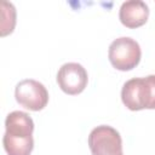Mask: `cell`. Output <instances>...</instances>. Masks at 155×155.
I'll return each mask as SVG.
<instances>
[{"label": "cell", "mask_w": 155, "mask_h": 155, "mask_svg": "<svg viewBox=\"0 0 155 155\" xmlns=\"http://www.w3.org/2000/svg\"><path fill=\"white\" fill-rule=\"evenodd\" d=\"M34 122L24 111H12L5 120L2 145L7 155H30L34 148Z\"/></svg>", "instance_id": "1"}, {"label": "cell", "mask_w": 155, "mask_h": 155, "mask_svg": "<svg viewBox=\"0 0 155 155\" xmlns=\"http://www.w3.org/2000/svg\"><path fill=\"white\" fill-rule=\"evenodd\" d=\"M121 101L132 111L155 109V75L126 81L121 90Z\"/></svg>", "instance_id": "2"}, {"label": "cell", "mask_w": 155, "mask_h": 155, "mask_svg": "<svg viewBox=\"0 0 155 155\" xmlns=\"http://www.w3.org/2000/svg\"><path fill=\"white\" fill-rule=\"evenodd\" d=\"M108 57L109 62L115 69L128 71L138 65L142 57V50L134 39L121 36L110 44Z\"/></svg>", "instance_id": "3"}, {"label": "cell", "mask_w": 155, "mask_h": 155, "mask_svg": "<svg viewBox=\"0 0 155 155\" xmlns=\"http://www.w3.org/2000/svg\"><path fill=\"white\" fill-rule=\"evenodd\" d=\"M88 147L92 155H124L120 133L108 125L97 126L91 131Z\"/></svg>", "instance_id": "4"}, {"label": "cell", "mask_w": 155, "mask_h": 155, "mask_svg": "<svg viewBox=\"0 0 155 155\" xmlns=\"http://www.w3.org/2000/svg\"><path fill=\"white\" fill-rule=\"evenodd\" d=\"M15 97L19 105L30 110H42L48 103V92L46 87L33 79H24L16 85Z\"/></svg>", "instance_id": "5"}, {"label": "cell", "mask_w": 155, "mask_h": 155, "mask_svg": "<svg viewBox=\"0 0 155 155\" xmlns=\"http://www.w3.org/2000/svg\"><path fill=\"white\" fill-rule=\"evenodd\" d=\"M88 82V75L86 69L79 63H65L57 73V84L61 90L70 96L81 93Z\"/></svg>", "instance_id": "6"}, {"label": "cell", "mask_w": 155, "mask_h": 155, "mask_svg": "<svg viewBox=\"0 0 155 155\" xmlns=\"http://www.w3.org/2000/svg\"><path fill=\"white\" fill-rule=\"evenodd\" d=\"M119 18L126 28H139L145 24L149 18V7L144 1L140 0L125 1L120 7Z\"/></svg>", "instance_id": "7"}, {"label": "cell", "mask_w": 155, "mask_h": 155, "mask_svg": "<svg viewBox=\"0 0 155 155\" xmlns=\"http://www.w3.org/2000/svg\"><path fill=\"white\" fill-rule=\"evenodd\" d=\"M16 25V8L11 2L1 4V36L11 34Z\"/></svg>", "instance_id": "8"}]
</instances>
